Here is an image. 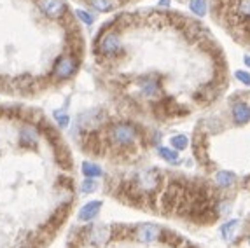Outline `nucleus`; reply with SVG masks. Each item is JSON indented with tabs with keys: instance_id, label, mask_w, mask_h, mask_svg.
<instances>
[{
	"instance_id": "nucleus-1",
	"label": "nucleus",
	"mask_w": 250,
	"mask_h": 248,
	"mask_svg": "<svg viewBox=\"0 0 250 248\" xmlns=\"http://www.w3.org/2000/svg\"><path fill=\"white\" fill-rule=\"evenodd\" d=\"M228 20L236 26H250V0H226Z\"/></svg>"
},
{
	"instance_id": "nucleus-2",
	"label": "nucleus",
	"mask_w": 250,
	"mask_h": 248,
	"mask_svg": "<svg viewBox=\"0 0 250 248\" xmlns=\"http://www.w3.org/2000/svg\"><path fill=\"white\" fill-rule=\"evenodd\" d=\"M137 137L138 131L133 124L121 123L110 128V140L116 145H119V147H131L133 142L137 140Z\"/></svg>"
},
{
	"instance_id": "nucleus-3",
	"label": "nucleus",
	"mask_w": 250,
	"mask_h": 248,
	"mask_svg": "<svg viewBox=\"0 0 250 248\" xmlns=\"http://www.w3.org/2000/svg\"><path fill=\"white\" fill-rule=\"evenodd\" d=\"M77 68H79V58H75L72 54H65V56H60L54 63L53 77L56 81H67L77 72Z\"/></svg>"
},
{
	"instance_id": "nucleus-4",
	"label": "nucleus",
	"mask_w": 250,
	"mask_h": 248,
	"mask_svg": "<svg viewBox=\"0 0 250 248\" xmlns=\"http://www.w3.org/2000/svg\"><path fill=\"white\" fill-rule=\"evenodd\" d=\"M135 186L138 187V190H142L146 196H152L158 190L159 184H161V175L158 170H146L135 177Z\"/></svg>"
},
{
	"instance_id": "nucleus-5",
	"label": "nucleus",
	"mask_w": 250,
	"mask_h": 248,
	"mask_svg": "<svg viewBox=\"0 0 250 248\" xmlns=\"http://www.w3.org/2000/svg\"><path fill=\"white\" fill-rule=\"evenodd\" d=\"M37 5L42 14L51 20L62 21L68 14V5L65 0H37Z\"/></svg>"
},
{
	"instance_id": "nucleus-6",
	"label": "nucleus",
	"mask_w": 250,
	"mask_h": 248,
	"mask_svg": "<svg viewBox=\"0 0 250 248\" xmlns=\"http://www.w3.org/2000/svg\"><path fill=\"white\" fill-rule=\"evenodd\" d=\"M98 49L100 53L104 54L105 58H114L117 54L123 51V46H121V41L117 37V32H107L102 35L100 39V44H98Z\"/></svg>"
},
{
	"instance_id": "nucleus-7",
	"label": "nucleus",
	"mask_w": 250,
	"mask_h": 248,
	"mask_svg": "<svg viewBox=\"0 0 250 248\" xmlns=\"http://www.w3.org/2000/svg\"><path fill=\"white\" fill-rule=\"evenodd\" d=\"M39 144V129L34 124H25L20 133V145L26 149H35Z\"/></svg>"
},
{
	"instance_id": "nucleus-8",
	"label": "nucleus",
	"mask_w": 250,
	"mask_h": 248,
	"mask_svg": "<svg viewBox=\"0 0 250 248\" xmlns=\"http://www.w3.org/2000/svg\"><path fill=\"white\" fill-rule=\"evenodd\" d=\"M159 234H161V231H159L158 226H154V224H144V226H140L137 231V240L142 241V243H150V241H156L159 238Z\"/></svg>"
},
{
	"instance_id": "nucleus-9",
	"label": "nucleus",
	"mask_w": 250,
	"mask_h": 248,
	"mask_svg": "<svg viewBox=\"0 0 250 248\" xmlns=\"http://www.w3.org/2000/svg\"><path fill=\"white\" fill-rule=\"evenodd\" d=\"M88 238L93 245H104L110 240V227L107 226H96L88 232Z\"/></svg>"
},
{
	"instance_id": "nucleus-10",
	"label": "nucleus",
	"mask_w": 250,
	"mask_h": 248,
	"mask_svg": "<svg viewBox=\"0 0 250 248\" xmlns=\"http://www.w3.org/2000/svg\"><path fill=\"white\" fill-rule=\"evenodd\" d=\"M100 208H102L100 201L86 203V205L79 210V220L81 222H89V220H93L98 213H100Z\"/></svg>"
},
{
	"instance_id": "nucleus-11",
	"label": "nucleus",
	"mask_w": 250,
	"mask_h": 248,
	"mask_svg": "<svg viewBox=\"0 0 250 248\" xmlns=\"http://www.w3.org/2000/svg\"><path fill=\"white\" fill-rule=\"evenodd\" d=\"M140 91H142L144 96H147V98H156V96L159 95V83L156 81V79H142L140 81Z\"/></svg>"
},
{
	"instance_id": "nucleus-12",
	"label": "nucleus",
	"mask_w": 250,
	"mask_h": 248,
	"mask_svg": "<svg viewBox=\"0 0 250 248\" xmlns=\"http://www.w3.org/2000/svg\"><path fill=\"white\" fill-rule=\"evenodd\" d=\"M233 119L236 124H245L250 121V107L243 102L236 103L233 107Z\"/></svg>"
},
{
	"instance_id": "nucleus-13",
	"label": "nucleus",
	"mask_w": 250,
	"mask_h": 248,
	"mask_svg": "<svg viewBox=\"0 0 250 248\" xmlns=\"http://www.w3.org/2000/svg\"><path fill=\"white\" fill-rule=\"evenodd\" d=\"M238 227H240V222H238V220H229V222H226L221 229L222 238H224L226 241H233L238 234Z\"/></svg>"
},
{
	"instance_id": "nucleus-14",
	"label": "nucleus",
	"mask_w": 250,
	"mask_h": 248,
	"mask_svg": "<svg viewBox=\"0 0 250 248\" xmlns=\"http://www.w3.org/2000/svg\"><path fill=\"white\" fill-rule=\"evenodd\" d=\"M234 180H236V177H234L231 171H219V173L215 175V184L219 187H222V189L231 187L234 184Z\"/></svg>"
},
{
	"instance_id": "nucleus-15",
	"label": "nucleus",
	"mask_w": 250,
	"mask_h": 248,
	"mask_svg": "<svg viewBox=\"0 0 250 248\" xmlns=\"http://www.w3.org/2000/svg\"><path fill=\"white\" fill-rule=\"evenodd\" d=\"M88 4L91 5L95 11H100V13H107V11H112L116 7V0H88Z\"/></svg>"
},
{
	"instance_id": "nucleus-16",
	"label": "nucleus",
	"mask_w": 250,
	"mask_h": 248,
	"mask_svg": "<svg viewBox=\"0 0 250 248\" xmlns=\"http://www.w3.org/2000/svg\"><path fill=\"white\" fill-rule=\"evenodd\" d=\"M102 173H104L102 168L98 165H95V163H84L83 165V175L86 178H96L100 177Z\"/></svg>"
},
{
	"instance_id": "nucleus-17",
	"label": "nucleus",
	"mask_w": 250,
	"mask_h": 248,
	"mask_svg": "<svg viewBox=\"0 0 250 248\" xmlns=\"http://www.w3.org/2000/svg\"><path fill=\"white\" fill-rule=\"evenodd\" d=\"M159 156L168 163H177L179 161V152L175 149H168V147H159L158 149Z\"/></svg>"
},
{
	"instance_id": "nucleus-18",
	"label": "nucleus",
	"mask_w": 250,
	"mask_h": 248,
	"mask_svg": "<svg viewBox=\"0 0 250 248\" xmlns=\"http://www.w3.org/2000/svg\"><path fill=\"white\" fill-rule=\"evenodd\" d=\"M189 9H191V13L198 14V16H205V13H207V2L205 0H191L189 2Z\"/></svg>"
},
{
	"instance_id": "nucleus-19",
	"label": "nucleus",
	"mask_w": 250,
	"mask_h": 248,
	"mask_svg": "<svg viewBox=\"0 0 250 248\" xmlns=\"http://www.w3.org/2000/svg\"><path fill=\"white\" fill-rule=\"evenodd\" d=\"M188 144H189V140L186 135H177V137L171 138V147L175 150H184L188 147Z\"/></svg>"
},
{
	"instance_id": "nucleus-20",
	"label": "nucleus",
	"mask_w": 250,
	"mask_h": 248,
	"mask_svg": "<svg viewBox=\"0 0 250 248\" xmlns=\"http://www.w3.org/2000/svg\"><path fill=\"white\" fill-rule=\"evenodd\" d=\"M54 119H56L60 128H67L68 123H70V117H68L63 110H54Z\"/></svg>"
},
{
	"instance_id": "nucleus-21",
	"label": "nucleus",
	"mask_w": 250,
	"mask_h": 248,
	"mask_svg": "<svg viewBox=\"0 0 250 248\" xmlns=\"http://www.w3.org/2000/svg\"><path fill=\"white\" fill-rule=\"evenodd\" d=\"M96 187H98V184H96L93 178H88V180H84V182L81 184V192H83V194H91L93 190H96Z\"/></svg>"
},
{
	"instance_id": "nucleus-22",
	"label": "nucleus",
	"mask_w": 250,
	"mask_h": 248,
	"mask_svg": "<svg viewBox=\"0 0 250 248\" xmlns=\"http://www.w3.org/2000/svg\"><path fill=\"white\" fill-rule=\"evenodd\" d=\"M75 14H77V18H79V20L83 21L84 25H91L93 21H95V20H93L91 14L86 13V11H81V9H79V11H75Z\"/></svg>"
},
{
	"instance_id": "nucleus-23",
	"label": "nucleus",
	"mask_w": 250,
	"mask_h": 248,
	"mask_svg": "<svg viewBox=\"0 0 250 248\" xmlns=\"http://www.w3.org/2000/svg\"><path fill=\"white\" fill-rule=\"evenodd\" d=\"M165 236H167V238H163V240H165V243L171 245V247H177V245H179L180 241H182V240H180V238H179V236L173 234V232H167V234H165Z\"/></svg>"
},
{
	"instance_id": "nucleus-24",
	"label": "nucleus",
	"mask_w": 250,
	"mask_h": 248,
	"mask_svg": "<svg viewBox=\"0 0 250 248\" xmlns=\"http://www.w3.org/2000/svg\"><path fill=\"white\" fill-rule=\"evenodd\" d=\"M236 79L240 81V83H243L245 86H250V74L249 72H243V70H238L236 74Z\"/></svg>"
},
{
	"instance_id": "nucleus-25",
	"label": "nucleus",
	"mask_w": 250,
	"mask_h": 248,
	"mask_svg": "<svg viewBox=\"0 0 250 248\" xmlns=\"http://www.w3.org/2000/svg\"><path fill=\"white\" fill-rule=\"evenodd\" d=\"M243 62H245V65H247V66H250V54H247L245 60H243Z\"/></svg>"
},
{
	"instance_id": "nucleus-26",
	"label": "nucleus",
	"mask_w": 250,
	"mask_h": 248,
	"mask_svg": "<svg viewBox=\"0 0 250 248\" xmlns=\"http://www.w3.org/2000/svg\"><path fill=\"white\" fill-rule=\"evenodd\" d=\"M168 2H170V0H161L159 4H161V5H168Z\"/></svg>"
},
{
	"instance_id": "nucleus-27",
	"label": "nucleus",
	"mask_w": 250,
	"mask_h": 248,
	"mask_svg": "<svg viewBox=\"0 0 250 248\" xmlns=\"http://www.w3.org/2000/svg\"><path fill=\"white\" fill-rule=\"evenodd\" d=\"M191 248H192V247H191Z\"/></svg>"
}]
</instances>
